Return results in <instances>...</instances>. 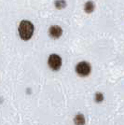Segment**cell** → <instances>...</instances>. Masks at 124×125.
Returning <instances> with one entry per match:
<instances>
[{"instance_id": "cell-2", "label": "cell", "mask_w": 124, "mask_h": 125, "mask_svg": "<svg viewBox=\"0 0 124 125\" xmlns=\"http://www.w3.org/2000/svg\"><path fill=\"white\" fill-rule=\"evenodd\" d=\"M92 71V66L88 62L81 61L76 65V72L79 77H88Z\"/></svg>"}, {"instance_id": "cell-1", "label": "cell", "mask_w": 124, "mask_h": 125, "mask_svg": "<svg viewBox=\"0 0 124 125\" xmlns=\"http://www.w3.org/2000/svg\"><path fill=\"white\" fill-rule=\"evenodd\" d=\"M35 32V26L30 21L28 20H22L18 27V33L21 39L27 41L31 39Z\"/></svg>"}, {"instance_id": "cell-7", "label": "cell", "mask_w": 124, "mask_h": 125, "mask_svg": "<svg viewBox=\"0 0 124 125\" xmlns=\"http://www.w3.org/2000/svg\"><path fill=\"white\" fill-rule=\"evenodd\" d=\"M54 5L58 10H62L66 7V2H65V0H56Z\"/></svg>"}, {"instance_id": "cell-5", "label": "cell", "mask_w": 124, "mask_h": 125, "mask_svg": "<svg viewBox=\"0 0 124 125\" xmlns=\"http://www.w3.org/2000/svg\"><path fill=\"white\" fill-rule=\"evenodd\" d=\"M74 124L75 125H85L86 124V118L82 113H78L74 118Z\"/></svg>"}, {"instance_id": "cell-6", "label": "cell", "mask_w": 124, "mask_h": 125, "mask_svg": "<svg viewBox=\"0 0 124 125\" xmlns=\"http://www.w3.org/2000/svg\"><path fill=\"white\" fill-rule=\"evenodd\" d=\"M95 10V5H94V3H93V1H88L85 6H84V10L86 13H92L93 10Z\"/></svg>"}, {"instance_id": "cell-8", "label": "cell", "mask_w": 124, "mask_h": 125, "mask_svg": "<svg viewBox=\"0 0 124 125\" xmlns=\"http://www.w3.org/2000/svg\"><path fill=\"white\" fill-rule=\"evenodd\" d=\"M103 99H104V97H103V94H101V93H97V94H95V102H97V103H101V102H103Z\"/></svg>"}, {"instance_id": "cell-3", "label": "cell", "mask_w": 124, "mask_h": 125, "mask_svg": "<svg viewBox=\"0 0 124 125\" xmlns=\"http://www.w3.org/2000/svg\"><path fill=\"white\" fill-rule=\"evenodd\" d=\"M48 65L53 71H58L62 66V58L58 54H51L48 59Z\"/></svg>"}, {"instance_id": "cell-4", "label": "cell", "mask_w": 124, "mask_h": 125, "mask_svg": "<svg viewBox=\"0 0 124 125\" xmlns=\"http://www.w3.org/2000/svg\"><path fill=\"white\" fill-rule=\"evenodd\" d=\"M49 35L52 38H59L62 37V29L59 25H52L49 28Z\"/></svg>"}]
</instances>
